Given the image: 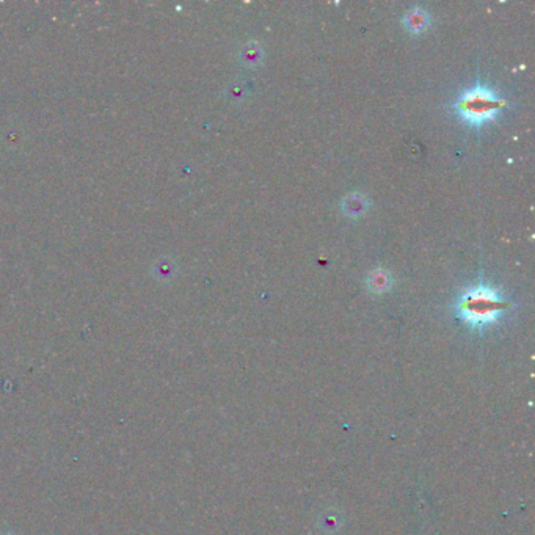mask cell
Segmentation results:
<instances>
[{
  "instance_id": "8992f818",
  "label": "cell",
  "mask_w": 535,
  "mask_h": 535,
  "mask_svg": "<svg viewBox=\"0 0 535 535\" xmlns=\"http://www.w3.org/2000/svg\"><path fill=\"white\" fill-rule=\"evenodd\" d=\"M239 62L245 67H257L264 62V49L257 41H248L239 51Z\"/></svg>"
},
{
  "instance_id": "52a82bcc",
  "label": "cell",
  "mask_w": 535,
  "mask_h": 535,
  "mask_svg": "<svg viewBox=\"0 0 535 535\" xmlns=\"http://www.w3.org/2000/svg\"><path fill=\"white\" fill-rule=\"evenodd\" d=\"M5 535H15V534H5Z\"/></svg>"
},
{
  "instance_id": "6da1fadb",
  "label": "cell",
  "mask_w": 535,
  "mask_h": 535,
  "mask_svg": "<svg viewBox=\"0 0 535 535\" xmlns=\"http://www.w3.org/2000/svg\"><path fill=\"white\" fill-rule=\"evenodd\" d=\"M452 308L457 319L470 330L485 331L501 322L512 308V302L491 284L479 281L463 289Z\"/></svg>"
},
{
  "instance_id": "7a4b0ae2",
  "label": "cell",
  "mask_w": 535,
  "mask_h": 535,
  "mask_svg": "<svg viewBox=\"0 0 535 535\" xmlns=\"http://www.w3.org/2000/svg\"><path fill=\"white\" fill-rule=\"evenodd\" d=\"M507 105H509L507 99L501 96L496 90L479 82L460 93L456 103L452 104V108L466 124L479 129L493 123Z\"/></svg>"
},
{
  "instance_id": "3957f363",
  "label": "cell",
  "mask_w": 535,
  "mask_h": 535,
  "mask_svg": "<svg viewBox=\"0 0 535 535\" xmlns=\"http://www.w3.org/2000/svg\"><path fill=\"white\" fill-rule=\"evenodd\" d=\"M430 21L432 19L427 10L416 6V8H411L405 13L402 18V25L405 30L411 33V35H419V33H423L429 29Z\"/></svg>"
},
{
  "instance_id": "277c9868",
  "label": "cell",
  "mask_w": 535,
  "mask_h": 535,
  "mask_svg": "<svg viewBox=\"0 0 535 535\" xmlns=\"http://www.w3.org/2000/svg\"><path fill=\"white\" fill-rule=\"evenodd\" d=\"M369 209V200L360 192H352L341 200V211L349 219H360Z\"/></svg>"
},
{
  "instance_id": "5b68a950",
  "label": "cell",
  "mask_w": 535,
  "mask_h": 535,
  "mask_svg": "<svg viewBox=\"0 0 535 535\" xmlns=\"http://www.w3.org/2000/svg\"><path fill=\"white\" fill-rule=\"evenodd\" d=\"M392 284H394V280H392V275L386 269L372 270L368 275V278H366V286H368L372 294L389 292Z\"/></svg>"
}]
</instances>
